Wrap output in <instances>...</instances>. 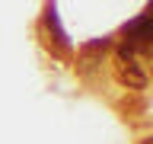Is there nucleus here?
I'll list each match as a JSON object with an SVG mask.
<instances>
[{
    "label": "nucleus",
    "instance_id": "nucleus-4",
    "mask_svg": "<svg viewBox=\"0 0 153 144\" xmlns=\"http://www.w3.org/2000/svg\"><path fill=\"white\" fill-rule=\"evenodd\" d=\"M140 144H153V138H143V141H140Z\"/></svg>",
    "mask_w": 153,
    "mask_h": 144
},
{
    "label": "nucleus",
    "instance_id": "nucleus-3",
    "mask_svg": "<svg viewBox=\"0 0 153 144\" xmlns=\"http://www.w3.org/2000/svg\"><path fill=\"white\" fill-rule=\"evenodd\" d=\"M105 48H108V42H89V45H83V51H80V64H76V70L80 74H89V70H96L99 67V55H102Z\"/></svg>",
    "mask_w": 153,
    "mask_h": 144
},
{
    "label": "nucleus",
    "instance_id": "nucleus-2",
    "mask_svg": "<svg viewBox=\"0 0 153 144\" xmlns=\"http://www.w3.org/2000/svg\"><path fill=\"white\" fill-rule=\"evenodd\" d=\"M150 38H153V26H150V16L140 13L137 19H131L128 26H124V42L131 51H147L150 48Z\"/></svg>",
    "mask_w": 153,
    "mask_h": 144
},
{
    "label": "nucleus",
    "instance_id": "nucleus-1",
    "mask_svg": "<svg viewBox=\"0 0 153 144\" xmlns=\"http://www.w3.org/2000/svg\"><path fill=\"white\" fill-rule=\"evenodd\" d=\"M115 77H118V83L128 86V90H147V74H143V67L134 61V51H131L128 45H118Z\"/></svg>",
    "mask_w": 153,
    "mask_h": 144
}]
</instances>
